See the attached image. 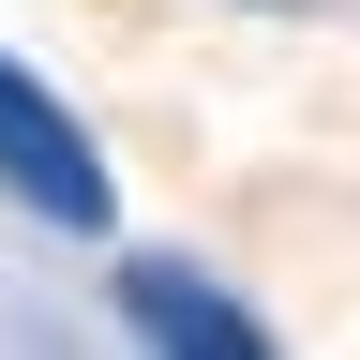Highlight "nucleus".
I'll return each instance as SVG.
<instances>
[{
    "label": "nucleus",
    "mask_w": 360,
    "mask_h": 360,
    "mask_svg": "<svg viewBox=\"0 0 360 360\" xmlns=\"http://www.w3.org/2000/svg\"><path fill=\"white\" fill-rule=\"evenodd\" d=\"M0 195L45 210V225H75V240L105 225V150H90L75 105H60V90H30L15 60H0Z\"/></svg>",
    "instance_id": "f257e3e1"
},
{
    "label": "nucleus",
    "mask_w": 360,
    "mask_h": 360,
    "mask_svg": "<svg viewBox=\"0 0 360 360\" xmlns=\"http://www.w3.org/2000/svg\"><path fill=\"white\" fill-rule=\"evenodd\" d=\"M120 315H135L150 345H180V360H270L255 315L225 300V285H195V270H165V255H135V270H120Z\"/></svg>",
    "instance_id": "f03ea898"
}]
</instances>
